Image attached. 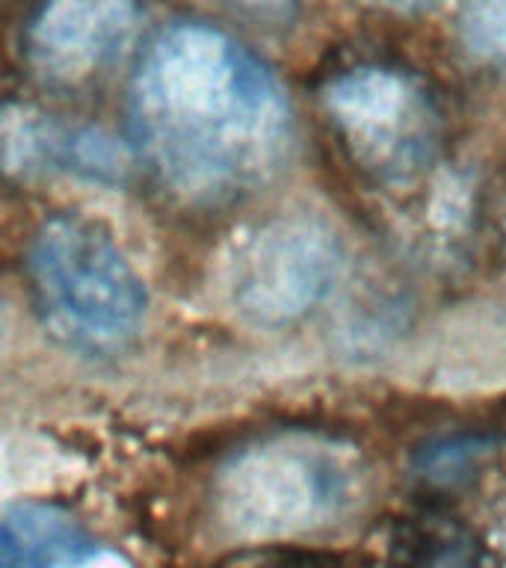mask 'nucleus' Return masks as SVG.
I'll return each mask as SVG.
<instances>
[{
  "mask_svg": "<svg viewBox=\"0 0 506 568\" xmlns=\"http://www.w3.org/2000/svg\"><path fill=\"white\" fill-rule=\"evenodd\" d=\"M337 270L341 248L320 222H270L240 255L234 302L257 326H287L326 300Z\"/></svg>",
  "mask_w": 506,
  "mask_h": 568,
  "instance_id": "20e7f679",
  "label": "nucleus"
},
{
  "mask_svg": "<svg viewBox=\"0 0 506 568\" xmlns=\"http://www.w3.org/2000/svg\"><path fill=\"white\" fill-rule=\"evenodd\" d=\"M353 491V453L344 444L308 429H284L261 435L222 462L213 477V509L240 539L282 541L335 521Z\"/></svg>",
  "mask_w": 506,
  "mask_h": 568,
  "instance_id": "f03ea898",
  "label": "nucleus"
},
{
  "mask_svg": "<svg viewBox=\"0 0 506 568\" xmlns=\"http://www.w3.org/2000/svg\"><path fill=\"white\" fill-rule=\"evenodd\" d=\"M30 282L48 326L80 349H115L140 328L145 284L101 225L83 216H53L36 231Z\"/></svg>",
  "mask_w": 506,
  "mask_h": 568,
  "instance_id": "7ed1b4c3",
  "label": "nucleus"
},
{
  "mask_svg": "<svg viewBox=\"0 0 506 568\" xmlns=\"http://www.w3.org/2000/svg\"><path fill=\"white\" fill-rule=\"evenodd\" d=\"M388 7H397V9H424L429 7L433 0H385Z\"/></svg>",
  "mask_w": 506,
  "mask_h": 568,
  "instance_id": "ddd939ff",
  "label": "nucleus"
},
{
  "mask_svg": "<svg viewBox=\"0 0 506 568\" xmlns=\"http://www.w3.org/2000/svg\"><path fill=\"white\" fill-rule=\"evenodd\" d=\"M136 24V0H42L27 21V62L48 80L80 83L122 57Z\"/></svg>",
  "mask_w": 506,
  "mask_h": 568,
  "instance_id": "423d86ee",
  "label": "nucleus"
},
{
  "mask_svg": "<svg viewBox=\"0 0 506 568\" xmlns=\"http://www.w3.org/2000/svg\"><path fill=\"white\" fill-rule=\"evenodd\" d=\"M408 568H474V554L470 541H465L459 532L429 539L424 548L415 550V559Z\"/></svg>",
  "mask_w": 506,
  "mask_h": 568,
  "instance_id": "9b49d317",
  "label": "nucleus"
},
{
  "mask_svg": "<svg viewBox=\"0 0 506 568\" xmlns=\"http://www.w3.org/2000/svg\"><path fill=\"white\" fill-rule=\"evenodd\" d=\"M332 122L367 166L412 169L433 151L435 113L406 71L358 65L323 89Z\"/></svg>",
  "mask_w": 506,
  "mask_h": 568,
  "instance_id": "39448f33",
  "label": "nucleus"
},
{
  "mask_svg": "<svg viewBox=\"0 0 506 568\" xmlns=\"http://www.w3.org/2000/svg\"><path fill=\"white\" fill-rule=\"evenodd\" d=\"M0 169L21 178L74 175L92 184H122L131 172V151L101 128L12 101L0 106Z\"/></svg>",
  "mask_w": 506,
  "mask_h": 568,
  "instance_id": "0eeeda50",
  "label": "nucleus"
},
{
  "mask_svg": "<svg viewBox=\"0 0 506 568\" xmlns=\"http://www.w3.org/2000/svg\"><path fill=\"white\" fill-rule=\"evenodd\" d=\"M488 453H492V438L488 435H444V438H435L433 444L421 447L415 468L433 486H456V483H462L477 470V465L486 459Z\"/></svg>",
  "mask_w": 506,
  "mask_h": 568,
  "instance_id": "1a4fd4ad",
  "label": "nucleus"
},
{
  "mask_svg": "<svg viewBox=\"0 0 506 568\" xmlns=\"http://www.w3.org/2000/svg\"><path fill=\"white\" fill-rule=\"evenodd\" d=\"M98 541L53 504H16L0 518V568H78Z\"/></svg>",
  "mask_w": 506,
  "mask_h": 568,
  "instance_id": "6e6552de",
  "label": "nucleus"
},
{
  "mask_svg": "<svg viewBox=\"0 0 506 568\" xmlns=\"http://www.w3.org/2000/svg\"><path fill=\"white\" fill-rule=\"evenodd\" d=\"M459 36L474 60L506 78V0H465Z\"/></svg>",
  "mask_w": 506,
  "mask_h": 568,
  "instance_id": "9d476101",
  "label": "nucleus"
},
{
  "mask_svg": "<svg viewBox=\"0 0 506 568\" xmlns=\"http://www.w3.org/2000/svg\"><path fill=\"white\" fill-rule=\"evenodd\" d=\"M240 7L257 9V12H284L293 7V0H234Z\"/></svg>",
  "mask_w": 506,
  "mask_h": 568,
  "instance_id": "f8f14e48",
  "label": "nucleus"
},
{
  "mask_svg": "<svg viewBox=\"0 0 506 568\" xmlns=\"http://www.w3.org/2000/svg\"><path fill=\"white\" fill-rule=\"evenodd\" d=\"M142 158L193 202L257 184L284 154L291 106L261 57L220 27L181 21L142 51L128 87Z\"/></svg>",
  "mask_w": 506,
  "mask_h": 568,
  "instance_id": "f257e3e1",
  "label": "nucleus"
}]
</instances>
